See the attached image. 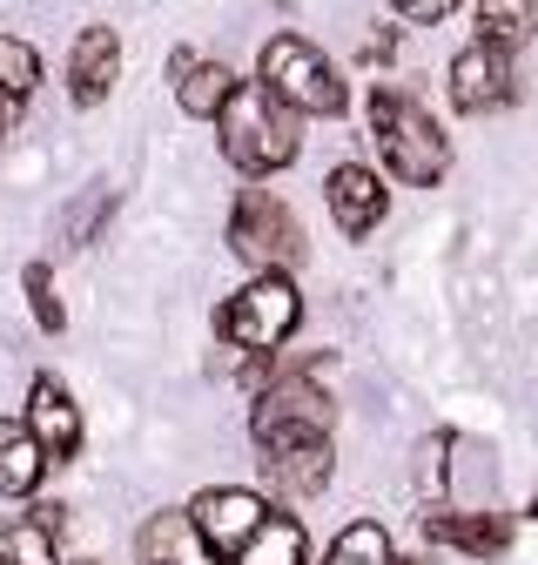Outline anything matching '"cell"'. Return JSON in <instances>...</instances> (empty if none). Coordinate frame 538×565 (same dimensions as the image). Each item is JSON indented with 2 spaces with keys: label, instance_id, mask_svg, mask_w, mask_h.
<instances>
[{
  "label": "cell",
  "instance_id": "obj_1",
  "mask_svg": "<svg viewBox=\"0 0 538 565\" xmlns=\"http://www.w3.org/2000/svg\"><path fill=\"white\" fill-rule=\"evenodd\" d=\"M216 135H223V156L243 169V175H277L303 156V115H290L262 82L236 88L229 108L216 115Z\"/></svg>",
  "mask_w": 538,
  "mask_h": 565
},
{
  "label": "cell",
  "instance_id": "obj_2",
  "mask_svg": "<svg viewBox=\"0 0 538 565\" xmlns=\"http://www.w3.org/2000/svg\"><path fill=\"white\" fill-rule=\"evenodd\" d=\"M370 135H377V156L404 189H438L451 175V141L444 128L404 95V88H377L370 95Z\"/></svg>",
  "mask_w": 538,
  "mask_h": 565
},
{
  "label": "cell",
  "instance_id": "obj_3",
  "mask_svg": "<svg viewBox=\"0 0 538 565\" xmlns=\"http://www.w3.org/2000/svg\"><path fill=\"white\" fill-rule=\"evenodd\" d=\"M330 424H336V404H330V391L316 384V358L277 371V377L256 391V404H249V438H256L262 458H269V451H290V445L330 438Z\"/></svg>",
  "mask_w": 538,
  "mask_h": 565
},
{
  "label": "cell",
  "instance_id": "obj_4",
  "mask_svg": "<svg viewBox=\"0 0 538 565\" xmlns=\"http://www.w3.org/2000/svg\"><path fill=\"white\" fill-rule=\"evenodd\" d=\"M303 323V297H297V282L277 276V269H262L249 276L243 290L216 310V330L229 350H243V358H269V350H283Z\"/></svg>",
  "mask_w": 538,
  "mask_h": 565
},
{
  "label": "cell",
  "instance_id": "obj_5",
  "mask_svg": "<svg viewBox=\"0 0 538 565\" xmlns=\"http://www.w3.org/2000/svg\"><path fill=\"white\" fill-rule=\"evenodd\" d=\"M256 82L277 95L290 115H344L351 108V88H344V75L323 61V47H310L303 34H277L262 47V61H256Z\"/></svg>",
  "mask_w": 538,
  "mask_h": 565
},
{
  "label": "cell",
  "instance_id": "obj_6",
  "mask_svg": "<svg viewBox=\"0 0 538 565\" xmlns=\"http://www.w3.org/2000/svg\"><path fill=\"white\" fill-rule=\"evenodd\" d=\"M229 249L262 276V269H297L310 256L303 243V223H297V209L283 195H269V189H243L236 209H229Z\"/></svg>",
  "mask_w": 538,
  "mask_h": 565
},
{
  "label": "cell",
  "instance_id": "obj_7",
  "mask_svg": "<svg viewBox=\"0 0 538 565\" xmlns=\"http://www.w3.org/2000/svg\"><path fill=\"white\" fill-rule=\"evenodd\" d=\"M269 519V505L256 499V491H243V484H209V491H195L189 499V525L202 532V545H209L223 565L249 545V532Z\"/></svg>",
  "mask_w": 538,
  "mask_h": 565
},
{
  "label": "cell",
  "instance_id": "obj_8",
  "mask_svg": "<svg viewBox=\"0 0 538 565\" xmlns=\"http://www.w3.org/2000/svg\"><path fill=\"white\" fill-rule=\"evenodd\" d=\"M512 102V47L498 41H471L451 54V108L458 115H485V108H505Z\"/></svg>",
  "mask_w": 538,
  "mask_h": 565
},
{
  "label": "cell",
  "instance_id": "obj_9",
  "mask_svg": "<svg viewBox=\"0 0 538 565\" xmlns=\"http://www.w3.org/2000/svg\"><path fill=\"white\" fill-rule=\"evenodd\" d=\"M28 431H34V445L47 451V465H67L82 451V404L67 397V384L61 377H34V391H28Z\"/></svg>",
  "mask_w": 538,
  "mask_h": 565
},
{
  "label": "cell",
  "instance_id": "obj_10",
  "mask_svg": "<svg viewBox=\"0 0 538 565\" xmlns=\"http://www.w3.org/2000/svg\"><path fill=\"white\" fill-rule=\"evenodd\" d=\"M323 202H330V223L344 236H370L384 223V209H390V189L364 162H336L330 182H323Z\"/></svg>",
  "mask_w": 538,
  "mask_h": 565
},
{
  "label": "cell",
  "instance_id": "obj_11",
  "mask_svg": "<svg viewBox=\"0 0 538 565\" xmlns=\"http://www.w3.org/2000/svg\"><path fill=\"white\" fill-rule=\"evenodd\" d=\"M115 75H121V34L115 28H82L75 54H67V95H75V108H101Z\"/></svg>",
  "mask_w": 538,
  "mask_h": 565
},
{
  "label": "cell",
  "instance_id": "obj_12",
  "mask_svg": "<svg viewBox=\"0 0 538 565\" xmlns=\"http://www.w3.org/2000/svg\"><path fill=\"white\" fill-rule=\"evenodd\" d=\"M134 558L142 565H223L189 525V512H149L142 532H134Z\"/></svg>",
  "mask_w": 538,
  "mask_h": 565
},
{
  "label": "cell",
  "instance_id": "obj_13",
  "mask_svg": "<svg viewBox=\"0 0 538 565\" xmlns=\"http://www.w3.org/2000/svg\"><path fill=\"white\" fill-rule=\"evenodd\" d=\"M424 532L438 539V545H451V552H464V558H498L505 545H512V519L505 512H424Z\"/></svg>",
  "mask_w": 538,
  "mask_h": 565
},
{
  "label": "cell",
  "instance_id": "obj_14",
  "mask_svg": "<svg viewBox=\"0 0 538 565\" xmlns=\"http://www.w3.org/2000/svg\"><path fill=\"white\" fill-rule=\"evenodd\" d=\"M262 471H269V484H277L283 499H316V491L330 484V471H336V451H330V438L290 445V451H269Z\"/></svg>",
  "mask_w": 538,
  "mask_h": 565
},
{
  "label": "cell",
  "instance_id": "obj_15",
  "mask_svg": "<svg viewBox=\"0 0 538 565\" xmlns=\"http://www.w3.org/2000/svg\"><path fill=\"white\" fill-rule=\"evenodd\" d=\"M47 478V451L21 417H0V499H34Z\"/></svg>",
  "mask_w": 538,
  "mask_h": 565
},
{
  "label": "cell",
  "instance_id": "obj_16",
  "mask_svg": "<svg viewBox=\"0 0 538 565\" xmlns=\"http://www.w3.org/2000/svg\"><path fill=\"white\" fill-rule=\"evenodd\" d=\"M229 565H310V532L297 512H269Z\"/></svg>",
  "mask_w": 538,
  "mask_h": 565
},
{
  "label": "cell",
  "instance_id": "obj_17",
  "mask_svg": "<svg viewBox=\"0 0 538 565\" xmlns=\"http://www.w3.org/2000/svg\"><path fill=\"white\" fill-rule=\"evenodd\" d=\"M236 88H243L236 67H223V61H195L189 75H175V102H182V115H195V121H216Z\"/></svg>",
  "mask_w": 538,
  "mask_h": 565
},
{
  "label": "cell",
  "instance_id": "obj_18",
  "mask_svg": "<svg viewBox=\"0 0 538 565\" xmlns=\"http://www.w3.org/2000/svg\"><path fill=\"white\" fill-rule=\"evenodd\" d=\"M323 565H397V545H390V532L377 519H357V525H344L330 539Z\"/></svg>",
  "mask_w": 538,
  "mask_h": 565
},
{
  "label": "cell",
  "instance_id": "obj_19",
  "mask_svg": "<svg viewBox=\"0 0 538 565\" xmlns=\"http://www.w3.org/2000/svg\"><path fill=\"white\" fill-rule=\"evenodd\" d=\"M478 28L498 47H525L538 34V0H478Z\"/></svg>",
  "mask_w": 538,
  "mask_h": 565
},
{
  "label": "cell",
  "instance_id": "obj_20",
  "mask_svg": "<svg viewBox=\"0 0 538 565\" xmlns=\"http://www.w3.org/2000/svg\"><path fill=\"white\" fill-rule=\"evenodd\" d=\"M115 216V189H88L61 209V249H88L101 236V223Z\"/></svg>",
  "mask_w": 538,
  "mask_h": 565
},
{
  "label": "cell",
  "instance_id": "obj_21",
  "mask_svg": "<svg viewBox=\"0 0 538 565\" xmlns=\"http://www.w3.org/2000/svg\"><path fill=\"white\" fill-rule=\"evenodd\" d=\"M0 565H61L54 532H47L41 519H14V525H0Z\"/></svg>",
  "mask_w": 538,
  "mask_h": 565
},
{
  "label": "cell",
  "instance_id": "obj_22",
  "mask_svg": "<svg viewBox=\"0 0 538 565\" xmlns=\"http://www.w3.org/2000/svg\"><path fill=\"white\" fill-rule=\"evenodd\" d=\"M34 88H41V54H34L21 34H0V95L28 102Z\"/></svg>",
  "mask_w": 538,
  "mask_h": 565
},
{
  "label": "cell",
  "instance_id": "obj_23",
  "mask_svg": "<svg viewBox=\"0 0 538 565\" xmlns=\"http://www.w3.org/2000/svg\"><path fill=\"white\" fill-rule=\"evenodd\" d=\"M21 290H28V303H34V323H41L47 337H61V330H67V310H61V297H54V269H47V263H28Z\"/></svg>",
  "mask_w": 538,
  "mask_h": 565
},
{
  "label": "cell",
  "instance_id": "obj_24",
  "mask_svg": "<svg viewBox=\"0 0 538 565\" xmlns=\"http://www.w3.org/2000/svg\"><path fill=\"white\" fill-rule=\"evenodd\" d=\"M451 458V431H431V438H418V458H411V484L424 491V499H438V491H444V465Z\"/></svg>",
  "mask_w": 538,
  "mask_h": 565
},
{
  "label": "cell",
  "instance_id": "obj_25",
  "mask_svg": "<svg viewBox=\"0 0 538 565\" xmlns=\"http://www.w3.org/2000/svg\"><path fill=\"white\" fill-rule=\"evenodd\" d=\"M390 8H397L404 21H444V14L458 8V0H390Z\"/></svg>",
  "mask_w": 538,
  "mask_h": 565
},
{
  "label": "cell",
  "instance_id": "obj_26",
  "mask_svg": "<svg viewBox=\"0 0 538 565\" xmlns=\"http://www.w3.org/2000/svg\"><path fill=\"white\" fill-rule=\"evenodd\" d=\"M14 121H21V102H14V95H0V141L14 135Z\"/></svg>",
  "mask_w": 538,
  "mask_h": 565
},
{
  "label": "cell",
  "instance_id": "obj_27",
  "mask_svg": "<svg viewBox=\"0 0 538 565\" xmlns=\"http://www.w3.org/2000/svg\"><path fill=\"white\" fill-rule=\"evenodd\" d=\"M404 565H424V558H404Z\"/></svg>",
  "mask_w": 538,
  "mask_h": 565
}]
</instances>
